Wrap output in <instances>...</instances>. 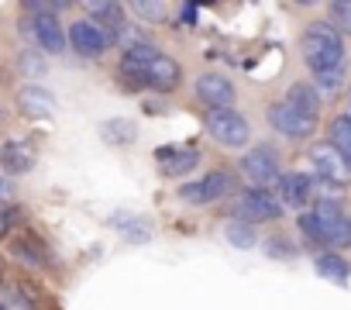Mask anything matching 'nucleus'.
I'll return each mask as SVG.
<instances>
[{"label": "nucleus", "mask_w": 351, "mask_h": 310, "mask_svg": "<svg viewBox=\"0 0 351 310\" xmlns=\"http://www.w3.org/2000/svg\"><path fill=\"white\" fill-rule=\"evenodd\" d=\"M317 272H320L324 279L337 283V286H344V283H348V276H351L348 262H344L337 252H320V255H317Z\"/></svg>", "instance_id": "6ab92c4d"}, {"label": "nucleus", "mask_w": 351, "mask_h": 310, "mask_svg": "<svg viewBox=\"0 0 351 310\" xmlns=\"http://www.w3.org/2000/svg\"><path fill=\"white\" fill-rule=\"evenodd\" d=\"M330 28H337V32H348V35H351V4H344V0L330 4Z\"/></svg>", "instance_id": "a878e982"}, {"label": "nucleus", "mask_w": 351, "mask_h": 310, "mask_svg": "<svg viewBox=\"0 0 351 310\" xmlns=\"http://www.w3.org/2000/svg\"><path fill=\"white\" fill-rule=\"evenodd\" d=\"M104 131H107L110 141H121V145H124V141H131V131H134V128H131L128 121H114V124H104Z\"/></svg>", "instance_id": "bb28decb"}, {"label": "nucleus", "mask_w": 351, "mask_h": 310, "mask_svg": "<svg viewBox=\"0 0 351 310\" xmlns=\"http://www.w3.org/2000/svg\"><path fill=\"white\" fill-rule=\"evenodd\" d=\"M32 35H35V42L42 45V52H49V56H56V52H62L69 42H66V28H62V21L56 18V14H35L32 21Z\"/></svg>", "instance_id": "ddd939ff"}, {"label": "nucleus", "mask_w": 351, "mask_h": 310, "mask_svg": "<svg viewBox=\"0 0 351 310\" xmlns=\"http://www.w3.org/2000/svg\"><path fill=\"white\" fill-rule=\"evenodd\" d=\"M228 241L238 245V248H252V245H255V231H252V224H241V221L228 224Z\"/></svg>", "instance_id": "393cba45"}, {"label": "nucleus", "mask_w": 351, "mask_h": 310, "mask_svg": "<svg viewBox=\"0 0 351 310\" xmlns=\"http://www.w3.org/2000/svg\"><path fill=\"white\" fill-rule=\"evenodd\" d=\"M18 107L28 117H52L56 114V97L49 90H42V86H25L18 93Z\"/></svg>", "instance_id": "f3484780"}, {"label": "nucleus", "mask_w": 351, "mask_h": 310, "mask_svg": "<svg viewBox=\"0 0 351 310\" xmlns=\"http://www.w3.org/2000/svg\"><path fill=\"white\" fill-rule=\"evenodd\" d=\"M344 76H348V66H341V69H330V73H320V76H313V90L324 97V93H337L341 86H344Z\"/></svg>", "instance_id": "4be33fe9"}, {"label": "nucleus", "mask_w": 351, "mask_h": 310, "mask_svg": "<svg viewBox=\"0 0 351 310\" xmlns=\"http://www.w3.org/2000/svg\"><path fill=\"white\" fill-rule=\"evenodd\" d=\"M286 104L306 117H317L320 114V93L313 90V83H293L286 90Z\"/></svg>", "instance_id": "a211bd4d"}, {"label": "nucleus", "mask_w": 351, "mask_h": 310, "mask_svg": "<svg viewBox=\"0 0 351 310\" xmlns=\"http://www.w3.org/2000/svg\"><path fill=\"white\" fill-rule=\"evenodd\" d=\"M231 190H234L231 173L217 169V173H207V176H200V180H193V183H183V187H180V197H183L186 204H214V200L228 197Z\"/></svg>", "instance_id": "1a4fd4ad"}, {"label": "nucleus", "mask_w": 351, "mask_h": 310, "mask_svg": "<svg viewBox=\"0 0 351 310\" xmlns=\"http://www.w3.org/2000/svg\"><path fill=\"white\" fill-rule=\"evenodd\" d=\"M204 128H207V134H210L217 145H224V148H245L248 138H252V124H248V117L238 114L234 107L207 110Z\"/></svg>", "instance_id": "f03ea898"}, {"label": "nucleus", "mask_w": 351, "mask_h": 310, "mask_svg": "<svg viewBox=\"0 0 351 310\" xmlns=\"http://www.w3.org/2000/svg\"><path fill=\"white\" fill-rule=\"evenodd\" d=\"M197 97L210 107V110H224L234 104V83L221 73H204L197 80Z\"/></svg>", "instance_id": "f8f14e48"}, {"label": "nucleus", "mask_w": 351, "mask_h": 310, "mask_svg": "<svg viewBox=\"0 0 351 310\" xmlns=\"http://www.w3.org/2000/svg\"><path fill=\"white\" fill-rule=\"evenodd\" d=\"M341 155H348L351 152V117L348 114H341V117H334L330 121V138H327Z\"/></svg>", "instance_id": "412c9836"}, {"label": "nucleus", "mask_w": 351, "mask_h": 310, "mask_svg": "<svg viewBox=\"0 0 351 310\" xmlns=\"http://www.w3.org/2000/svg\"><path fill=\"white\" fill-rule=\"evenodd\" d=\"M11 252L21 259V262H28V265H45V252H42V245L35 241V238H14L11 241Z\"/></svg>", "instance_id": "aec40b11"}, {"label": "nucleus", "mask_w": 351, "mask_h": 310, "mask_svg": "<svg viewBox=\"0 0 351 310\" xmlns=\"http://www.w3.org/2000/svg\"><path fill=\"white\" fill-rule=\"evenodd\" d=\"M313 217L324 231V245H330V248H348L351 245V217L344 214V207L337 200H317Z\"/></svg>", "instance_id": "20e7f679"}, {"label": "nucleus", "mask_w": 351, "mask_h": 310, "mask_svg": "<svg viewBox=\"0 0 351 310\" xmlns=\"http://www.w3.org/2000/svg\"><path fill=\"white\" fill-rule=\"evenodd\" d=\"M183 21H197V8L186 4V8H183Z\"/></svg>", "instance_id": "c756f323"}, {"label": "nucleus", "mask_w": 351, "mask_h": 310, "mask_svg": "<svg viewBox=\"0 0 351 310\" xmlns=\"http://www.w3.org/2000/svg\"><path fill=\"white\" fill-rule=\"evenodd\" d=\"M155 159H158L162 176H186V173L197 169L200 152L193 145H165V148L155 152Z\"/></svg>", "instance_id": "9b49d317"}, {"label": "nucleus", "mask_w": 351, "mask_h": 310, "mask_svg": "<svg viewBox=\"0 0 351 310\" xmlns=\"http://www.w3.org/2000/svg\"><path fill=\"white\" fill-rule=\"evenodd\" d=\"M276 197H279L282 207H293V211L303 214V207L313 204V197H317L313 193V180L303 176V173H282L279 183H276Z\"/></svg>", "instance_id": "9d476101"}, {"label": "nucleus", "mask_w": 351, "mask_h": 310, "mask_svg": "<svg viewBox=\"0 0 351 310\" xmlns=\"http://www.w3.org/2000/svg\"><path fill=\"white\" fill-rule=\"evenodd\" d=\"M300 49H303V62L310 66L313 76L344 66V35L337 28H330V21H313L303 32Z\"/></svg>", "instance_id": "f257e3e1"}, {"label": "nucleus", "mask_w": 351, "mask_h": 310, "mask_svg": "<svg viewBox=\"0 0 351 310\" xmlns=\"http://www.w3.org/2000/svg\"><path fill=\"white\" fill-rule=\"evenodd\" d=\"M180 80H183L180 62H176L172 56H165V52H158L145 69V86H155V90H176Z\"/></svg>", "instance_id": "4468645a"}, {"label": "nucleus", "mask_w": 351, "mask_h": 310, "mask_svg": "<svg viewBox=\"0 0 351 310\" xmlns=\"http://www.w3.org/2000/svg\"><path fill=\"white\" fill-rule=\"evenodd\" d=\"M0 310H35V307L18 286H4L0 289Z\"/></svg>", "instance_id": "5701e85b"}, {"label": "nucleus", "mask_w": 351, "mask_h": 310, "mask_svg": "<svg viewBox=\"0 0 351 310\" xmlns=\"http://www.w3.org/2000/svg\"><path fill=\"white\" fill-rule=\"evenodd\" d=\"M241 173H245L258 190L279 183V176H282V169H279V152H276L272 145H255L245 159H241Z\"/></svg>", "instance_id": "423d86ee"}, {"label": "nucleus", "mask_w": 351, "mask_h": 310, "mask_svg": "<svg viewBox=\"0 0 351 310\" xmlns=\"http://www.w3.org/2000/svg\"><path fill=\"white\" fill-rule=\"evenodd\" d=\"M8 200H11V183H8V180H0V207H4Z\"/></svg>", "instance_id": "c85d7f7f"}, {"label": "nucleus", "mask_w": 351, "mask_h": 310, "mask_svg": "<svg viewBox=\"0 0 351 310\" xmlns=\"http://www.w3.org/2000/svg\"><path fill=\"white\" fill-rule=\"evenodd\" d=\"M35 148L28 141H8L4 148H0V169H4L8 176H21V173H32L35 169Z\"/></svg>", "instance_id": "2eb2a0df"}, {"label": "nucleus", "mask_w": 351, "mask_h": 310, "mask_svg": "<svg viewBox=\"0 0 351 310\" xmlns=\"http://www.w3.org/2000/svg\"><path fill=\"white\" fill-rule=\"evenodd\" d=\"M66 42H69V49L80 52L83 59H100V56L110 49V38H107V35L100 32V25H93L90 18L73 21L69 32H66Z\"/></svg>", "instance_id": "6e6552de"}, {"label": "nucleus", "mask_w": 351, "mask_h": 310, "mask_svg": "<svg viewBox=\"0 0 351 310\" xmlns=\"http://www.w3.org/2000/svg\"><path fill=\"white\" fill-rule=\"evenodd\" d=\"M310 163H313V173L327 183V187H344L351 183V169H348V159L330 145V141H317L310 145Z\"/></svg>", "instance_id": "39448f33"}, {"label": "nucleus", "mask_w": 351, "mask_h": 310, "mask_svg": "<svg viewBox=\"0 0 351 310\" xmlns=\"http://www.w3.org/2000/svg\"><path fill=\"white\" fill-rule=\"evenodd\" d=\"M296 224H300V231H303V238H306L310 245H324V231H320L313 211H303V214L296 217Z\"/></svg>", "instance_id": "b1692460"}, {"label": "nucleus", "mask_w": 351, "mask_h": 310, "mask_svg": "<svg viewBox=\"0 0 351 310\" xmlns=\"http://www.w3.org/2000/svg\"><path fill=\"white\" fill-rule=\"evenodd\" d=\"M86 11H90V21L100 25V32L110 38V45H114L117 35L128 28V21H124V8H121V4H90Z\"/></svg>", "instance_id": "dca6fc26"}, {"label": "nucleus", "mask_w": 351, "mask_h": 310, "mask_svg": "<svg viewBox=\"0 0 351 310\" xmlns=\"http://www.w3.org/2000/svg\"><path fill=\"white\" fill-rule=\"evenodd\" d=\"M234 221L241 224H265V221H279L282 217V204L272 190H241L234 200Z\"/></svg>", "instance_id": "7ed1b4c3"}, {"label": "nucleus", "mask_w": 351, "mask_h": 310, "mask_svg": "<svg viewBox=\"0 0 351 310\" xmlns=\"http://www.w3.org/2000/svg\"><path fill=\"white\" fill-rule=\"evenodd\" d=\"M265 117H269V124H272V131H276V134L293 138V141H303V138H310V134L317 131V117H306V114L293 110L286 100L272 104V107L265 110Z\"/></svg>", "instance_id": "0eeeda50"}, {"label": "nucleus", "mask_w": 351, "mask_h": 310, "mask_svg": "<svg viewBox=\"0 0 351 310\" xmlns=\"http://www.w3.org/2000/svg\"><path fill=\"white\" fill-rule=\"evenodd\" d=\"M8 231H11V211L0 207V238H8Z\"/></svg>", "instance_id": "cd10ccee"}, {"label": "nucleus", "mask_w": 351, "mask_h": 310, "mask_svg": "<svg viewBox=\"0 0 351 310\" xmlns=\"http://www.w3.org/2000/svg\"><path fill=\"white\" fill-rule=\"evenodd\" d=\"M344 159H348V169H351V152H348V155H344Z\"/></svg>", "instance_id": "7c9ffc66"}]
</instances>
